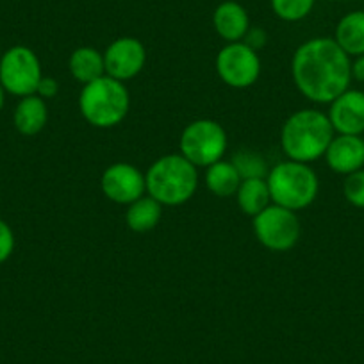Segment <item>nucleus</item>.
<instances>
[{
    "mask_svg": "<svg viewBox=\"0 0 364 364\" xmlns=\"http://www.w3.org/2000/svg\"><path fill=\"white\" fill-rule=\"evenodd\" d=\"M334 139V129L325 113L318 109H300L284 122L281 146L286 157L299 163H313L325 156Z\"/></svg>",
    "mask_w": 364,
    "mask_h": 364,
    "instance_id": "2",
    "label": "nucleus"
},
{
    "mask_svg": "<svg viewBox=\"0 0 364 364\" xmlns=\"http://www.w3.org/2000/svg\"><path fill=\"white\" fill-rule=\"evenodd\" d=\"M146 63L145 45L131 36H124L114 40L104 52V66L106 75L113 79L131 80L143 70Z\"/></svg>",
    "mask_w": 364,
    "mask_h": 364,
    "instance_id": "11",
    "label": "nucleus"
},
{
    "mask_svg": "<svg viewBox=\"0 0 364 364\" xmlns=\"http://www.w3.org/2000/svg\"><path fill=\"white\" fill-rule=\"evenodd\" d=\"M68 70L77 82L84 84L106 75L104 66V52H99L93 47H79L70 54Z\"/></svg>",
    "mask_w": 364,
    "mask_h": 364,
    "instance_id": "16",
    "label": "nucleus"
},
{
    "mask_svg": "<svg viewBox=\"0 0 364 364\" xmlns=\"http://www.w3.org/2000/svg\"><path fill=\"white\" fill-rule=\"evenodd\" d=\"M273 13L284 22H300L307 18L316 0H269Z\"/></svg>",
    "mask_w": 364,
    "mask_h": 364,
    "instance_id": "22",
    "label": "nucleus"
},
{
    "mask_svg": "<svg viewBox=\"0 0 364 364\" xmlns=\"http://www.w3.org/2000/svg\"><path fill=\"white\" fill-rule=\"evenodd\" d=\"M336 43L348 55L364 54V11H352L339 20L336 27Z\"/></svg>",
    "mask_w": 364,
    "mask_h": 364,
    "instance_id": "19",
    "label": "nucleus"
},
{
    "mask_svg": "<svg viewBox=\"0 0 364 364\" xmlns=\"http://www.w3.org/2000/svg\"><path fill=\"white\" fill-rule=\"evenodd\" d=\"M4 102H6V90L2 87V84H0V111H2V107H4Z\"/></svg>",
    "mask_w": 364,
    "mask_h": 364,
    "instance_id": "28",
    "label": "nucleus"
},
{
    "mask_svg": "<svg viewBox=\"0 0 364 364\" xmlns=\"http://www.w3.org/2000/svg\"><path fill=\"white\" fill-rule=\"evenodd\" d=\"M216 73L227 86L245 90L257 82L261 75V59L245 41L227 43L216 55Z\"/></svg>",
    "mask_w": 364,
    "mask_h": 364,
    "instance_id": "9",
    "label": "nucleus"
},
{
    "mask_svg": "<svg viewBox=\"0 0 364 364\" xmlns=\"http://www.w3.org/2000/svg\"><path fill=\"white\" fill-rule=\"evenodd\" d=\"M230 163H232L234 168L237 170L241 181H247V178L268 177V171H269L268 163H266L264 157L257 152H252V150H240V152L234 154Z\"/></svg>",
    "mask_w": 364,
    "mask_h": 364,
    "instance_id": "21",
    "label": "nucleus"
},
{
    "mask_svg": "<svg viewBox=\"0 0 364 364\" xmlns=\"http://www.w3.org/2000/svg\"><path fill=\"white\" fill-rule=\"evenodd\" d=\"M227 132L218 122L202 118L184 127L181 134V154L197 168H208L223 159L227 152Z\"/></svg>",
    "mask_w": 364,
    "mask_h": 364,
    "instance_id": "6",
    "label": "nucleus"
},
{
    "mask_svg": "<svg viewBox=\"0 0 364 364\" xmlns=\"http://www.w3.org/2000/svg\"><path fill=\"white\" fill-rule=\"evenodd\" d=\"M266 182L272 195V204L282 205L295 213L309 208L320 191L316 171L309 164L291 159L269 168Z\"/></svg>",
    "mask_w": 364,
    "mask_h": 364,
    "instance_id": "5",
    "label": "nucleus"
},
{
    "mask_svg": "<svg viewBox=\"0 0 364 364\" xmlns=\"http://www.w3.org/2000/svg\"><path fill=\"white\" fill-rule=\"evenodd\" d=\"M41 77V63L36 52L29 47L16 45L0 58V84L6 93L20 97L34 95Z\"/></svg>",
    "mask_w": 364,
    "mask_h": 364,
    "instance_id": "7",
    "label": "nucleus"
},
{
    "mask_svg": "<svg viewBox=\"0 0 364 364\" xmlns=\"http://www.w3.org/2000/svg\"><path fill=\"white\" fill-rule=\"evenodd\" d=\"M236 200L241 211L248 216H257L272 204V195L268 190L266 178H247L241 181L240 188L236 191Z\"/></svg>",
    "mask_w": 364,
    "mask_h": 364,
    "instance_id": "20",
    "label": "nucleus"
},
{
    "mask_svg": "<svg viewBox=\"0 0 364 364\" xmlns=\"http://www.w3.org/2000/svg\"><path fill=\"white\" fill-rule=\"evenodd\" d=\"M328 120L338 134L360 136L364 132V91L346 90L331 102Z\"/></svg>",
    "mask_w": 364,
    "mask_h": 364,
    "instance_id": "12",
    "label": "nucleus"
},
{
    "mask_svg": "<svg viewBox=\"0 0 364 364\" xmlns=\"http://www.w3.org/2000/svg\"><path fill=\"white\" fill-rule=\"evenodd\" d=\"M131 95L122 80L109 75L84 84L79 95V109L84 120L97 129H111L125 120Z\"/></svg>",
    "mask_w": 364,
    "mask_h": 364,
    "instance_id": "4",
    "label": "nucleus"
},
{
    "mask_svg": "<svg viewBox=\"0 0 364 364\" xmlns=\"http://www.w3.org/2000/svg\"><path fill=\"white\" fill-rule=\"evenodd\" d=\"M13 250H15V234L4 220H0V264L11 257Z\"/></svg>",
    "mask_w": 364,
    "mask_h": 364,
    "instance_id": "24",
    "label": "nucleus"
},
{
    "mask_svg": "<svg viewBox=\"0 0 364 364\" xmlns=\"http://www.w3.org/2000/svg\"><path fill=\"white\" fill-rule=\"evenodd\" d=\"M146 193L161 205L186 204L198 190V168L186 157L168 154L150 164L145 173Z\"/></svg>",
    "mask_w": 364,
    "mask_h": 364,
    "instance_id": "3",
    "label": "nucleus"
},
{
    "mask_svg": "<svg viewBox=\"0 0 364 364\" xmlns=\"http://www.w3.org/2000/svg\"><path fill=\"white\" fill-rule=\"evenodd\" d=\"M254 232L259 243L272 252L291 250L300 240V220L295 211L269 204L254 216Z\"/></svg>",
    "mask_w": 364,
    "mask_h": 364,
    "instance_id": "8",
    "label": "nucleus"
},
{
    "mask_svg": "<svg viewBox=\"0 0 364 364\" xmlns=\"http://www.w3.org/2000/svg\"><path fill=\"white\" fill-rule=\"evenodd\" d=\"M352 79L364 82V54L357 55L355 61L352 63Z\"/></svg>",
    "mask_w": 364,
    "mask_h": 364,
    "instance_id": "27",
    "label": "nucleus"
},
{
    "mask_svg": "<svg viewBox=\"0 0 364 364\" xmlns=\"http://www.w3.org/2000/svg\"><path fill=\"white\" fill-rule=\"evenodd\" d=\"M213 26L218 36L225 40L227 43H236L243 41L250 29V18L248 13L240 2L234 0H225L213 13Z\"/></svg>",
    "mask_w": 364,
    "mask_h": 364,
    "instance_id": "14",
    "label": "nucleus"
},
{
    "mask_svg": "<svg viewBox=\"0 0 364 364\" xmlns=\"http://www.w3.org/2000/svg\"><path fill=\"white\" fill-rule=\"evenodd\" d=\"M204 182L205 188H208L215 197L227 198L236 195L237 188H240L241 184V177L230 161L220 159L216 161L215 164L205 168Z\"/></svg>",
    "mask_w": 364,
    "mask_h": 364,
    "instance_id": "17",
    "label": "nucleus"
},
{
    "mask_svg": "<svg viewBox=\"0 0 364 364\" xmlns=\"http://www.w3.org/2000/svg\"><path fill=\"white\" fill-rule=\"evenodd\" d=\"M328 168L336 173L350 175L364 166V139L360 136L338 134L325 152Z\"/></svg>",
    "mask_w": 364,
    "mask_h": 364,
    "instance_id": "13",
    "label": "nucleus"
},
{
    "mask_svg": "<svg viewBox=\"0 0 364 364\" xmlns=\"http://www.w3.org/2000/svg\"><path fill=\"white\" fill-rule=\"evenodd\" d=\"M48 122L47 100L38 97L36 93L20 99L18 106L13 113V124L16 131L23 136H36L45 129Z\"/></svg>",
    "mask_w": 364,
    "mask_h": 364,
    "instance_id": "15",
    "label": "nucleus"
},
{
    "mask_svg": "<svg viewBox=\"0 0 364 364\" xmlns=\"http://www.w3.org/2000/svg\"><path fill=\"white\" fill-rule=\"evenodd\" d=\"M59 93V82L54 79V77H41L40 84H38L36 95L41 97L43 100L54 99L55 95Z\"/></svg>",
    "mask_w": 364,
    "mask_h": 364,
    "instance_id": "25",
    "label": "nucleus"
},
{
    "mask_svg": "<svg viewBox=\"0 0 364 364\" xmlns=\"http://www.w3.org/2000/svg\"><path fill=\"white\" fill-rule=\"evenodd\" d=\"M163 216V205L152 197H145L134 200L132 204L127 205L125 211V222L132 232H149V230L156 229Z\"/></svg>",
    "mask_w": 364,
    "mask_h": 364,
    "instance_id": "18",
    "label": "nucleus"
},
{
    "mask_svg": "<svg viewBox=\"0 0 364 364\" xmlns=\"http://www.w3.org/2000/svg\"><path fill=\"white\" fill-rule=\"evenodd\" d=\"M343 193L350 204L355 208H364V170H357L346 175Z\"/></svg>",
    "mask_w": 364,
    "mask_h": 364,
    "instance_id": "23",
    "label": "nucleus"
},
{
    "mask_svg": "<svg viewBox=\"0 0 364 364\" xmlns=\"http://www.w3.org/2000/svg\"><path fill=\"white\" fill-rule=\"evenodd\" d=\"M100 188L111 202L129 205L146 193L145 173H141L134 164H109L100 177Z\"/></svg>",
    "mask_w": 364,
    "mask_h": 364,
    "instance_id": "10",
    "label": "nucleus"
},
{
    "mask_svg": "<svg viewBox=\"0 0 364 364\" xmlns=\"http://www.w3.org/2000/svg\"><path fill=\"white\" fill-rule=\"evenodd\" d=\"M291 75L296 90L307 100L331 104L348 90L352 63L334 38H313L296 48Z\"/></svg>",
    "mask_w": 364,
    "mask_h": 364,
    "instance_id": "1",
    "label": "nucleus"
},
{
    "mask_svg": "<svg viewBox=\"0 0 364 364\" xmlns=\"http://www.w3.org/2000/svg\"><path fill=\"white\" fill-rule=\"evenodd\" d=\"M243 41L248 45V47L254 48V50L257 52L264 47L266 41H268V36H266V33L261 29V27H254V29L250 27L247 33V36L243 38Z\"/></svg>",
    "mask_w": 364,
    "mask_h": 364,
    "instance_id": "26",
    "label": "nucleus"
}]
</instances>
